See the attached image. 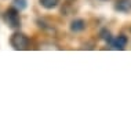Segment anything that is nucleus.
Instances as JSON below:
<instances>
[{
	"instance_id": "1",
	"label": "nucleus",
	"mask_w": 131,
	"mask_h": 132,
	"mask_svg": "<svg viewBox=\"0 0 131 132\" xmlns=\"http://www.w3.org/2000/svg\"><path fill=\"white\" fill-rule=\"evenodd\" d=\"M4 22L9 25L10 28L17 29L21 26V19H19V10H17L15 7L9 8L4 12Z\"/></svg>"
},
{
	"instance_id": "2",
	"label": "nucleus",
	"mask_w": 131,
	"mask_h": 132,
	"mask_svg": "<svg viewBox=\"0 0 131 132\" xmlns=\"http://www.w3.org/2000/svg\"><path fill=\"white\" fill-rule=\"evenodd\" d=\"M10 43H11L14 50H19V51L26 50L28 47H29V39H28L24 33H19V32H15L14 35L11 36Z\"/></svg>"
},
{
	"instance_id": "3",
	"label": "nucleus",
	"mask_w": 131,
	"mask_h": 132,
	"mask_svg": "<svg viewBox=\"0 0 131 132\" xmlns=\"http://www.w3.org/2000/svg\"><path fill=\"white\" fill-rule=\"evenodd\" d=\"M127 43H128V39H127L124 35H120V36H117L114 40L110 41V45H112L113 50H124Z\"/></svg>"
},
{
	"instance_id": "4",
	"label": "nucleus",
	"mask_w": 131,
	"mask_h": 132,
	"mask_svg": "<svg viewBox=\"0 0 131 132\" xmlns=\"http://www.w3.org/2000/svg\"><path fill=\"white\" fill-rule=\"evenodd\" d=\"M114 8L120 12H128L131 11V0H117Z\"/></svg>"
},
{
	"instance_id": "5",
	"label": "nucleus",
	"mask_w": 131,
	"mask_h": 132,
	"mask_svg": "<svg viewBox=\"0 0 131 132\" xmlns=\"http://www.w3.org/2000/svg\"><path fill=\"white\" fill-rule=\"evenodd\" d=\"M84 28H86V22H84L83 19H75L71 23L72 32H80V30H83Z\"/></svg>"
},
{
	"instance_id": "6",
	"label": "nucleus",
	"mask_w": 131,
	"mask_h": 132,
	"mask_svg": "<svg viewBox=\"0 0 131 132\" xmlns=\"http://www.w3.org/2000/svg\"><path fill=\"white\" fill-rule=\"evenodd\" d=\"M58 3H59V0H40V4L44 8H47V10H51V8L57 7Z\"/></svg>"
},
{
	"instance_id": "7",
	"label": "nucleus",
	"mask_w": 131,
	"mask_h": 132,
	"mask_svg": "<svg viewBox=\"0 0 131 132\" xmlns=\"http://www.w3.org/2000/svg\"><path fill=\"white\" fill-rule=\"evenodd\" d=\"M13 7H15L17 10H25L26 8V0H13Z\"/></svg>"
},
{
	"instance_id": "8",
	"label": "nucleus",
	"mask_w": 131,
	"mask_h": 132,
	"mask_svg": "<svg viewBox=\"0 0 131 132\" xmlns=\"http://www.w3.org/2000/svg\"><path fill=\"white\" fill-rule=\"evenodd\" d=\"M101 39L102 40H105V41H108V43H110L113 39H112V36H110V32L109 30H106V29H104V30L101 32Z\"/></svg>"
}]
</instances>
